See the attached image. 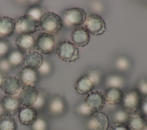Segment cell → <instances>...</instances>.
<instances>
[{
	"label": "cell",
	"instance_id": "cell-25",
	"mask_svg": "<svg viewBox=\"0 0 147 130\" xmlns=\"http://www.w3.org/2000/svg\"><path fill=\"white\" fill-rule=\"evenodd\" d=\"M106 84L109 88H117L120 89L124 84V79L121 76L111 75L107 78Z\"/></svg>",
	"mask_w": 147,
	"mask_h": 130
},
{
	"label": "cell",
	"instance_id": "cell-21",
	"mask_svg": "<svg viewBox=\"0 0 147 130\" xmlns=\"http://www.w3.org/2000/svg\"><path fill=\"white\" fill-rule=\"evenodd\" d=\"M65 105L62 98L59 96L53 97L49 104V110L54 115H60L64 110Z\"/></svg>",
	"mask_w": 147,
	"mask_h": 130
},
{
	"label": "cell",
	"instance_id": "cell-13",
	"mask_svg": "<svg viewBox=\"0 0 147 130\" xmlns=\"http://www.w3.org/2000/svg\"><path fill=\"white\" fill-rule=\"evenodd\" d=\"M71 40L76 46L83 47L89 42L90 33L85 27H76L71 33Z\"/></svg>",
	"mask_w": 147,
	"mask_h": 130
},
{
	"label": "cell",
	"instance_id": "cell-22",
	"mask_svg": "<svg viewBox=\"0 0 147 130\" xmlns=\"http://www.w3.org/2000/svg\"><path fill=\"white\" fill-rule=\"evenodd\" d=\"M0 130H17L15 119L8 115L0 116Z\"/></svg>",
	"mask_w": 147,
	"mask_h": 130
},
{
	"label": "cell",
	"instance_id": "cell-38",
	"mask_svg": "<svg viewBox=\"0 0 147 130\" xmlns=\"http://www.w3.org/2000/svg\"><path fill=\"white\" fill-rule=\"evenodd\" d=\"M5 109L2 106V103H0V116H2L4 115V112H5Z\"/></svg>",
	"mask_w": 147,
	"mask_h": 130
},
{
	"label": "cell",
	"instance_id": "cell-2",
	"mask_svg": "<svg viewBox=\"0 0 147 130\" xmlns=\"http://www.w3.org/2000/svg\"><path fill=\"white\" fill-rule=\"evenodd\" d=\"M58 57L65 62H72L78 58V48L71 42L63 41L59 43L56 48Z\"/></svg>",
	"mask_w": 147,
	"mask_h": 130
},
{
	"label": "cell",
	"instance_id": "cell-33",
	"mask_svg": "<svg viewBox=\"0 0 147 130\" xmlns=\"http://www.w3.org/2000/svg\"><path fill=\"white\" fill-rule=\"evenodd\" d=\"M45 103V97L41 93H38L37 100L34 103V104H33V105L32 106V107L36 109H40L44 105Z\"/></svg>",
	"mask_w": 147,
	"mask_h": 130
},
{
	"label": "cell",
	"instance_id": "cell-11",
	"mask_svg": "<svg viewBox=\"0 0 147 130\" xmlns=\"http://www.w3.org/2000/svg\"><path fill=\"white\" fill-rule=\"evenodd\" d=\"M20 87V80L15 76L9 75L4 77L1 88L7 95H14L18 92Z\"/></svg>",
	"mask_w": 147,
	"mask_h": 130
},
{
	"label": "cell",
	"instance_id": "cell-9",
	"mask_svg": "<svg viewBox=\"0 0 147 130\" xmlns=\"http://www.w3.org/2000/svg\"><path fill=\"white\" fill-rule=\"evenodd\" d=\"M38 92L35 87L24 86L20 90L18 99L24 107H32L38 97Z\"/></svg>",
	"mask_w": 147,
	"mask_h": 130
},
{
	"label": "cell",
	"instance_id": "cell-3",
	"mask_svg": "<svg viewBox=\"0 0 147 130\" xmlns=\"http://www.w3.org/2000/svg\"><path fill=\"white\" fill-rule=\"evenodd\" d=\"M55 44L54 37L51 34L42 32L36 39L35 47L41 54H49L53 51Z\"/></svg>",
	"mask_w": 147,
	"mask_h": 130
},
{
	"label": "cell",
	"instance_id": "cell-32",
	"mask_svg": "<svg viewBox=\"0 0 147 130\" xmlns=\"http://www.w3.org/2000/svg\"><path fill=\"white\" fill-rule=\"evenodd\" d=\"M77 111L83 115H90L92 113L91 110L88 107V106L85 103H82L80 104L77 108Z\"/></svg>",
	"mask_w": 147,
	"mask_h": 130
},
{
	"label": "cell",
	"instance_id": "cell-27",
	"mask_svg": "<svg viewBox=\"0 0 147 130\" xmlns=\"http://www.w3.org/2000/svg\"><path fill=\"white\" fill-rule=\"evenodd\" d=\"M31 127L32 130H47L48 123L44 119L38 117L31 125Z\"/></svg>",
	"mask_w": 147,
	"mask_h": 130
},
{
	"label": "cell",
	"instance_id": "cell-20",
	"mask_svg": "<svg viewBox=\"0 0 147 130\" xmlns=\"http://www.w3.org/2000/svg\"><path fill=\"white\" fill-rule=\"evenodd\" d=\"M105 97L106 100L109 104L115 105L119 103L122 100L123 93L119 88H108Z\"/></svg>",
	"mask_w": 147,
	"mask_h": 130
},
{
	"label": "cell",
	"instance_id": "cell-23",
	"mask_svg": "<svg viewBox=\"0 0 147 130\" xmlns=\"http://www.w3.org/2000/svg\"><path fill=\"white\" fill-rule=\"evenodd\" d=\"M24 57L22 52L16 50L9 54L7 59L11 66L18 67L24 63Z\"/></svg>",
	"mask_w": 147,
	"mask_h": 130
},
{
	"label": "cell",
	"instance_id": "cell-6",
	"mask_svg": "<svg viewBox=\"0 0 147 130\" xmlns=\"http://www.w3.org/2000/svg\"><path fill=\"white\" fill-rule=\"evenodd\" d=\"M85 26L89 33L95 36L100 35L106 31L104 20L96 14H91L86 18Z\"/></svg>",
	"mask_w": 147,
	"mask_h": 130
},
{
	"label": "cell",
	"instance_id": "cell-39",
	"mask_svg": "<svg viewBox=\"0 0 147 130\" xmlns=\"http://www.w3.org/2000/svg\"><path fill=\"white\" fill-rule=\"evenodd\" d=\"M3 78H4V77L3 76L2 73L0 72V87H1L2 82H3Z\"/></svg>",
	"mask_w": 147,
	"mask_h": 130
},
{
	"label": "cell",
	"instance_id": "cell-40",
	"mask_svg": "<svg viewBox=\"0 0 147 130\" xmlns=\"http://www.w3.org/2000/svg\"><path fill=\"white\" fill-rule=\"evenodd\" d=\"M145 128L147 129V119L145 121Z\"/></svg>",
	"mask_w": 147,
	"mask_h": 130
},
{
	"label": "cell",
	"instance_id": "cell-24",
	"mask_svg": "<svg viewBox=\"0 0 147 130\" xmlns=\"http://www.w3.org/2000/svg\"><path fill=\"white\" fill-rule=\"evenodd\" d=\"M145 127V120L140 115H132L129 121V128L131 130H143Z\"/></svg>",
	"mask_w": 147,
	"mask_h": 130
},
{
	"label": "cell",
	"instance_id": "cell-28",
	"mask_svg": "<svg viewBox=\"0 0 147 130\" xmlns=\"http://www.w3.org/2000/svg\"><path fill=\"white\" fill-rule=\"evenodd\" d=\"M116 68L121 70H127L129 66L130 62L127 58L125 57H119L115 61Z\"/></svg>",
	"mask_w": 147,
	"mask_h": 130
},
{
	"label": "cell",
	"instance_id": "cell-37",
	"mask_svg": "<svg viewBox=\"0 0 147 130\" xmlns=\"http://www.w3.org/2000/svg\"><path fill=\"white\" fill-rule=\"evenodd\" d=\"M141 108L143 113L147 116V100L144 101L141 104Z\"/></svg>",
	"mask_w": 147,
	"mask_h": 130
},
{
	"label": "cell",
	"instance_id": "cell-10",
	"mask_svg": "<svg viewBox=\"0 0 147 130\" xmlns=\"http://www.w3.org/2000/svg\"><path fill=\"white\" fill-rule=\"evenodd\" d=\"M65 19L69 25L79 26L85 22L86 13L82 8L73 7L66 10Z\"/></svg>",
	"mask_w": 147,
	"mask_h": 130
},
{
	"label": "cell",
	"instance_id": "cell-29",
	"mask_svg": "<svg viewBox=\"0 0 147 130\" xmlns=\"http://www.w3.org/2000/svg\"><path fill=\"white\" fill-rule=\"evenodd\" d=\"M10 45L7 41L0 40V58L5 56L10 52Z\"/></svg>",
	"mask_w": 147,
	"mask_h": 130
},
{
	"label": "cell",
	"instance_id": "cell-30",
	"mask_svg": "<svg viewBox=\"0 0 147 130\" xmlns=\"http://www.w3.org/2000/svg\"><path fill=\"white\" fill-rule=\"evenodd\" d=\"M114 119L117 123H124L128 119L127 113L125 111H118L114 115Z\"/></svg>",
	"mask_w": 147,
	"mask_h": 130
},
{
	"label": "cell",
	"instance_id": "cell-36",
	"mask_svg": "<svg viewBox=\"0 0 147 130\" xmlns=\"http://www.w3.org/2000/svg\"><path fill=\"white\" fill-rule=\"evenodd\" d=\"M138 89L141 93L144 94H147V81H141L138 85Z\"/></svg>",
	"mask_w": 147,
	"mask_h": 130
},
{
	"label": "cell",
	"instance_id": "cell-16",
	"mask_svg": "<svg viewBox=\"0 0 147 130\" xmlns=\"http://www.w3.org/2000/svg\"><path fill=\"white\" fill-rule=\"evenodd\" d=\"M38 73L37 70L32 69L27 67L24 68L20 73V78L24 86H35L38 81Z\"/></svg>",
	"mask_w": 147,
	"mask_h": 130
},
{
	"label": "cell",
	"instance_id": "cell-34",
	"mask_svg": "<svg viewBox=\"0 0 147 130\" xmlns=\"http://www.w3.org/2000/svg\"><path fill=\"white\" fill-rule=\"evenodd\" d=\"M11 65L7 59L2 58L0 60V71L7 72L11 68Z\"/></svg>",
	"mask_w": 147,
	"mask_h": 130
},
{
	"label": "cell",
	"instance_id": "cell-19",
	"mask_svg": "<svg viewBox=\"0 0 147 130\" xmlns=\"http://www.w3.org/2000/svg\"><path fill=\"white\" fill-rule=\"evenodd\" d=\"M16 22L8 17H0V36L9 37L11 36L16 29Z\"/></svg>",
	"mask_w": 147,
	"mask_h": 130
},
{
	"label": "cell",
	"instance_id": "cell-31",
	"mask_svg": "<svg viewBox=\"0 0 147 130\" xmlns=\"http://www.w3.org/2000/svg\"><path fill=\"white\" fill-rule=\"evenodd\" d=\"M51 70V66L50 64L47 61H43L41 65L37 69L38 73L41 75H46L48 74Z\"/></svg>",
	"mask_w": 147,
	"mask_h": 130
},
{
	"label": "cell",
	"instance_id": "cell-15",
	"mask_svg": "<svg viewBox=\"0 0 147 130\" xmlns=\"http://www.w3.org/2000/svg\"><path fill=\"white\" fill-rule=\"evenodd\" d=\"M42 55L37 51H30L24 57V64L28 68L37 70L43 62Z\"/></svg>",
	"mask_w": 147,
	"mask_h": 130
},
{
	"label": "cell",
	"instance_id": "cell-7",
	"mask_svg": "<svg viewBox=\"0 0 147 130\" xmlns=\"http://www.w3.org/2000/svg\"><path fill=\"white\" fill-rule=\"evenodd\" d=\"M90 130H107L109 120L107 116L101 112H95L91 115L87 123Z\"/></svg>",
	"mask_w": 147,
	"mask_h": 130
},
{
	"label": "cell",
	"instance_id": "cell-14",
	"mask_svg": "<svg viewBox=\"0 0 147 130\" xmlns=\"http://www.w3.org/2000/svg\"><path fill=\"white\" fill-rule=\"evenodd\" d=\"M2 106L5 111L10 115H14L21 109V103L18 97L15 95H6L2 101Z\"/></svg>",
	"mask_w": 147,
	"mask_h": 130
},
{
	"label": "cell",
	"instance_id": "cell-35",
	"mask_svg": "<svg viewBox=\"0 0 147 130\" xmlns=\"http://www.w3.org/2000/svg\"><path fill=\"white\" fill-rule=\"evenodd\" d=\"M110 130H130V129L125 123H116L112 125Z\"/></svg>",
	"mask_w": 147,
	"mask_h": 130
},
{
	"label": "cell",
	"instance_id": "cell-17",
	"mask_svg": "<svg viewBox=\"0 0 147 130\" xmlns=\"http://www.w3.org/2000/svg\"><path fill=\"white\" fill-rule=\"evenodd\" d=\"M94 83L88 75H83L78 79L75 86L76 92L80 94H86L92 91Z\"/></svg>",
	"mask_w": 147,
	"mask_h": 130
},
{
	"label": "cell",
	"instance_id": "cell-26",
	"mask_svg": "<svg viewBox=\"0 0 147 130\" xmlns=\"http://www.w3.org/2000/svg\"><path fill=\"white\" fill-rule=\"evenodd\" d=\"M43 14L42 9L39 6H33L28 9L26 15L31 16L38 21Z\"/></svg>",
	"mask_w": 147,
	"mask_h": 130
},
{
	"label": "cell",
	"instance_id": "cell-8",
	"mask_svg": "<svg viewBox=\"0 0 147 130\" xmlns=\"http://www.w3.org/2000/svg\"><path fill=\"white\" fill-rule=\"evenodd\" d=\"M105 97L103 93L99 90L91 91L87 94L84 103L92 112L100 110L105 103Z\"/></svg>",
	"mask_w": 147,
	"mask_h": 130
},
{
	"label": "cell",
	"instance_id": "cell-12",
	"mask_svg": "<svg viewBox=\"0 0 147 130\" xmlns=\"http://www.w3.org/2000/svg\"><path fill=\"white\" fill-rule=\"evenodd\" d=\"M37 118V110L32 107H24L18 112V119L22 125H32Z\"/></svg>",
	"mask_w": 147,
	"mask_h": 130
},
{
	"label": "cell",
	"instance_id": "cell-18",
	"mask_svg": "<svg viewBox=\"0 0 147 130\" xmlns=\"http://www.w3.org/2000/svg\"><path fill=\"white\" fill-rule=\"evenodd\" d=\"M35 42L36 40L34 37L30 34H21L15 41L18 48L21 51L26 53L32 51L36 48Z\"/></svg>",
	"mask_w": 147,
	"mask_h": 130
},
{
	"label": "cell",
	"instance_id": "cell-4",
	"mask_svg": "<svg viewBox=\"0 0 147 130\" xmlns=\"http://www.w3.org/2000/svg\"><path fill=\"white\" fill-rule=\"evenodd\" d=\"M122 105L127 113H134L141 105V96L140 93L136 90L127 92L122 99Z\"/></svg>",
	"mask_w": 147,
	"mask_h": 130
},
{
	"label": "cell",
	"instance_id": "cell-1",
	"mask_svg": "<svg viewBox=\"0 0 147 130\" xmlns=\"http://www.w3.org/2000/svg\"><path fill=\"white\" fill-rule=\"evenodd\" d=\"M38 23L42 30L51 34L58 33L63 26L61 17L53 12L44 13L38 21Z\"/></svg>",
	"mask_w": 147,
	"mask_h": 130
},
{
	"label": "cell",
	"instance_id": "cell-5",
	"mask_svg": "<svg viewBox=\"0 0 147 130\" xmlns=\"http://www.w3.org/2000/svg\"><path fill=\"white\" fill-rule=\"evenodd\" d=\"M16 27L18 31L22 34H31L37 31L39 23L37 19L25 14L17 20Z\"/></svg>",
	"mask_w": 147,
	"mask_h": 130
}]
</instances>
